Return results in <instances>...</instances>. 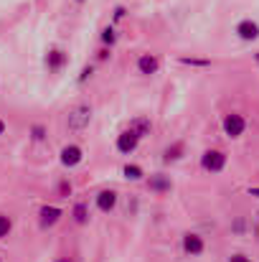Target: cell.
I'll use <instances>...</instances> for the list:
<instances>
[{"label":"cell","mask_w":259,"mask_h":262,"mask_svg":"<svg viewBox=\"0 0 259 262\" xmlns=\"http://www.w3.org/2000/svg\"><path fill=\"white\" fill-rule=\"evenodd\" d=\"M56 262H72V260H56Z\"/></svg>","instance_id":"obj_23"},{"label":"cell","mask_w":259,"mask_h":262,"mask_svg":"<svg viewBox=\"0 0 259 262\" xmlns=\"http://www.w3.org/2000/svg\"><path fill=\"white\" fill-rule=\"evenodd\" d=\"M130 130H132L135 135H140V138H143V135H148V133H150V120L140 117V120H135V122L130 125Z\"/></svg>","instance_id":"obj_12"},{"label":"cell","mask_w":259,"mask_h":262,"mask_svg":"<svg viewBox=\"0 0 259 262\" xmlns=\"http://www.w3.org/2000/svg\"><path fill=\"white\" fill-rule=\"evenodd\" d=\"M237 33L244 38V41H254L259 36V26L257 23H252V20H242L239 26H237Z\"/></svg>","instance_id":"obj_6"},{"label":"cell","mask_w":259,"mask_h":262,"mask_svg":"<svg viewBox=\"0 0 259 262\" xmlns=\"http://www.w3.org/2000/svg\"><path fill=\"white\" fill-rule=\"evenodd\" d=\"M257 64H259V54H257Z\"/></svg>","instance_id":"obj_24"},{"label":"cell","mask_w":259,"mask_h":262,"mask_svg":"<svg viewBox=\"0 0 259 262\" xmlns=\"http://www.w3.org/2000/svg\"><path fill=\"white\" fill-rule=\"evenodd\" d=\"M114 204H117V193H114V191H102V193L97 196V206H99L102 211L114 209Z\"/></svg>","instance_id":"obj_10"},{"label":"cell","mask_w":259,"mask_h":262,"mask_svg":"<svg viewBox=\"0 0 259 262\" xmlns=\"http://www.w3.org/2000/svg\"><path fill=\"white\" fill-rule=\"evenodd\" d=\"M125 178H130V181H137V178H143V171H140L137 166H125Z\"/></svg>","instance_id":"obj_14"},{"label":"cell","mask_w":259,"mask_h":262,"mask_svg":"<svg viewBox=\"0 0 259 262\" xmlns=\"http://www.w3.org/2000/svg\"><path fill=\"white\" fill-rule=\"evenodd\" d=\"M114 38H117V36H114L112 28H104V31H102V41H104V43H114Z\"/></svg>","instance_id":"obj_17"},{"label":"cell","mask_w":259,"mask_h":262,"mask_svg":"<svg viewBox=\"0 0 259 262\" xmlns=\"http://www.w3.org/2000/svg\"><path fill=\"white\" fill-rule=\"evenodd\" d=\"M61 163H64L66 168L79 166V163H82V148H77V145H66V148L61 150Z\"/></svg>","instance_id":"obj_5"},{"label":"cell","mask_w":259,"mask_h":262,"mask_svg":"<svg viewBox=\"0 0 259 262\" xmlns=\"http://www.w3.org/2000/svg\"><path fill=\"white\" fill-rule=\"evenodd\" d=\"M137 69H140V74H155L158 72V59L145 54V56L137 59Z\"/></svg>","instance_id":"obj_9"},{"label":"cell","mask_w":259,"mask_h":262,"mask_svg":"<svg viewBox=\"0 0 259 262\" xmlns=\"http://www.w3.org/2000/svg\"><path fill=\"white\" fill-rule=\"evenodd\" d=\"M231 262H249V260H244L242 255H237V257H231Z\"/></svg>","instance_id":"obj_20"},{"label":"cell","mask_w":259,"mask_h":262,"mask_svg":"<svg viewBox=\"0 0 259 262\" xmlns=\"http://www.w3.org/2000/svg\"><path fill=\"white\" fill-rule=\"evenodd\" d=\"M137 140H140V135H135L132 130H127V133H122L117 138V150L120 153H132L137 148Z\"/></svg>","instance_id":"obj_4"},{"label":"cell","mask_w":259,"mask_h":262,"mask_svg":"<svg viewBox=\"0 0 259 262\" xmlns=\"http://www.w3.org/2000/svg\"><path fill=\"white\" fill-rule=\"evenodd\" d=\"M201 166H203L206 171L216 173V171H221V168L226 166V156H224L221 150H208V153H203V158H201Z\"/></svg>","instance_id":"obj_2"},{"label":"cell","mask_w":259,"mask_h":262,"mask_svg":"<svg viewBox=\"0 0 259 262\" xmlns=\"http://www.w3.org/2000/svg\"><path fill=\"white\" fill-rule=\"evenodd\" d=\"M244 127H247V122H244V117H239V115H229V117L224 120V133H226L229 138H239V135L244 133Z\"/></svg>","instance_id":"obj_3"},{"label":"cell","mask_w":259,"mask_h":262,"mask_svg":"<svg viewBox=\"0 0 259 262\" xmlns=\"http://www.w3.org/2000/svg\"><path fill=\"white\" fill-rule=\"evenodd\" d=\"M74 219H77L79 224H84L86 222V206L84 204H77V209H74Z\"/></svg>","instance_id":"obj_15"},{"label":"cell","mask_w":259,"mask_h":262,"mask_svg":"<svg viewBox=\"0 0 259 262\" xmlns=\"http://www.w3.org/2000/svg\"><path fill=\"white\" fill-rule=\"evenodd\" d=\"M89 117H91V110H89L86 104H77L74 110H69L66 122H69L72 130H84L86 125H89Z\"/></svg>","instance_id":"obj_1"},{"label":"cell","mask_w":259,"mask_h":262,"mask_svg":"<svg viewBox=\"0 0 259 262\" xmlns=\"http://www.w3.org/2000/svg\"><path fill=\"white\" fill-rule=\"evenodd\" d=\"M59 216H61V211L56 209V206H43L41 209V227L46 229V227H54L56 222H59Z\"/></svg>","instance_id":"obj_8"},{"label":"cell","mask_w":259,"mask_h":262,"mask_svg":"<svg viewBox=\"0 0 259 262\" xmlns=\"http://www.w3.org/2000/svg\"><path fill=\"white\" fill-rule=\"evenodd\" d=\"M3 133H5V122L0 120V135H3Z\"/></svg>","instance_id":"obj_21"},{"label":"cell","mask_w":259,"mask_h":262,"mask_svg":"<svg viewBox=\"0 0 259 262\" xmlns=\"http://www.w3.org/2000/svg\"><path fill=\"white\" fill-rule=\"evenodd\" d=\"M8 232H10V219L8 216H0V239L8 237Z\"/></svg>","instance_id":"obj_16"},{"label":"cell","mask_w":259,"mask_h":262,"mask_svg":"<svg viewBox=\"0 0 259 262\" xmlns=\"http://www.w3.org/2000/svg\"><path fill=\"white\" fill-rule=\"evenodd\" d=\"M249 193H252V196H259V188H252Z\"/></svg>","instance_id":"obj_22"},{"label":"cell","mask_w":259,"mask_h":262,"mask_svg":"<svg viewBox=\"0 0 259 262\" xmlns=\"http://www.w3.org/2000/svg\"><path fill=\"white\" fill-rule=\"evenodd\" d=\"M150 188H155V191H168V188H171V181L163 178V176H153V178H150Z\"/></svg>","instance_id":"obj_13"},{"label":"cell","mask_w":259,"mask_h":262,"mask_svg":"<svg viewBox=\"0 0 259 262\" xmlns=\"http://www.w3.org/2000/svg\"><path fill=\"white\" fill-rule=\"evenodd\" d=\"M43 135H46V130H43L41 125H36V127H33V138H36V140H43Z\"/></svg>","instance_id":"obj_18"},{"label":"cell","mask_w":259,"mask_h":262,"mask_svg":"<svg viewBox=\"0 0 259 262\" xmlns=\"http://www.w3.org/2000/svg\"><path fill=\"white\" fill-rule=\"evenodd\" d=\"M178 153H180V145H175L173 150H168V158H178Z\"/></svg>","instance_id":"obj_19"},{"label":"cell","mask_w":259,"mask_h":262,"mask_svg":"<svg viewBox=\"0 0 259 262\" xmlns=\"http://www.w3.org/2000/svg\"><path fill=\"white\" fill-rule=\"evenodd\" d=\"M64 61H66V56H64L61 51H51V54L46 56L49 69H61V67H64Z\"/></svg>","instance_id":"obj_11"},{"label":"cell","mask_w":259,"mask_h":262,"mask_svg":"<svg viewBox=\"0 0 259 262\" xmlns=\"http://www.w3.org/2000/svg\"><path fill=\"white\" fill-rule=\"evenodd\" d=\"M183 250H185L188 255H201V252H203V239L196 237V234H185V237H183Z\"/></svg>","instance_id":"obj_7"}]
</instances>
